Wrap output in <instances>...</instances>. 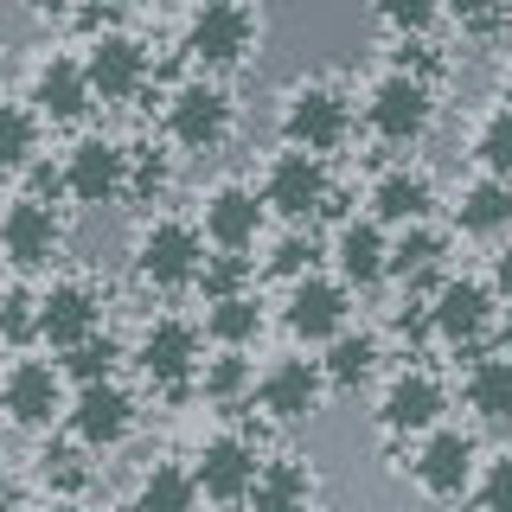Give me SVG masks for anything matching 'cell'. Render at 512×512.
I'll return each mask as SVG.
<instances>
[{"instance_id": "cell-44", "label": "cell", "mask_w": 512, "mask_h": 512, "mask_svg": "<svg viewBox=\"0 0 512 512\" xmlns=\"http://www.w3.org/2000/svg\"><path fill=\"white\" fill-rule=\"evenodd\" d=\"M506 13H512V0H442V20H455L461 32H474V39L500 32Z\"/></svg>"}, {"instance_id": "cell-23", "label": "cell", "mask_w": 512, "mask_h": 512, "mask_svg": "<svg viewBox=\"0 0 512 512\" xmlns=\"http://www.w3.org/2000/svg\"><path fill=\"white\" fill-rule=\"evenodd\" d=\"M365 212H372L384 231L436 218V173L416 167V160H384L372 180H365Z\"/></svg>"}, {"instance_id": "cell-17", "label": "cell", "mask_w": 512, "mask_h": 512, "mask_svg": "<svg viewBox=\"0 0 512 512\" xmlns=\"http://www.w3.org/2000/svg\"><path fill=\"white\" fill-rule=\"evenodd\" d=\"M64 167V199L84 205V212H103V205H122L128 192V148L103 128H84L71 148L58 154Z\"/></svg>"}, {"instance_id": "cell-31", "label": "cell", "mask_w": 512, "mask_h": 512, "mask_svg": "<svg viewBox=\"0 0 512 512\" xmlns=\"http://www.w3.org/2000/svg\"><path fill=\"white\" fill-rule=\"evenodd\" d=\"M205 340L212 346H256L263 340V327H269V301L256 295V288H237V295H218V301H205Z\"/></svg>"}, {"instance_id": "cell-36", "label": "cell", "mask_w": 512, "mask_h": 512, "mask_svg": "<svg viewBox=\"0 0 512 512\" xmlns=\"http://www.w3.org/2000/svg\"><path fill=\"white\" fill-rule=\"evenodd\" d=\"M320 256H327V244L314 237V224H288L276 244H269V256L256 263V276H269V282H295V276H308V269H320Z\"/></svg>"}, {"instance_id": "cell-12", "label": "cell", "mask_w": 512, "mask_h": 512, "mask_svg": "<svg viewBox=\"0 0 512 512\" xmlns=\"http://www.w3.org/2000/svg\"><path fill=\"white\" fill-rule=\"evenodd\" d=\"M84 77L96 90V109H135L154 90V52L122 26H103L84 39Z\"/></svg>"}, {"instance_id": "cell-39", "label": "cell", "mask_w": 512, "mask_h": 512, "mask_svg": "<svg viewBox=\"0 0 512 512\" xmlns=\"http://www.w3.org/2000/svg\"><path fill=\"white\" fill-rule=\"evenodd\" d=\"M237 288H256V256L250 250H205L192 295H199V301H218V295H237Z\"/></svg>"}, {"instance_id": "cell-5", "label": "cell", "mask_w": 512, "mask_h": 512, "mask_svg": "<svg viewBox=\"0 0 512 512\" xmlns=\"http://www.w3.org/2000/svg\"><path fill=\"white\" fill-rule=\"evenodd\" d=\"M128 365L141 372V384L160 397H199V365H205V327L186 314H154L148 327L128 340Z\"/></svg>"}, {"instance_id": "cell-35", "label": "cell", "mask_w": 512, "mask_h": 512, "mask_svg": "<svg viewBox=\"0 0 512 512\" xmlns=\"http://www.w3.org/2000/svg\"><path fill=\"white\" fill-rule=\"evenodd\" d=\"M58 365H64V378H71V384L116 378L122 365H128V340H116L109 327H96V333H84L77 346H64V352H58Z\"/></svg>"}, {"instance_id": "cell-27", "label": "cell", "mask_w": 512, "mask_h": 512, "mask_svg": "<svg viewBox=\"0 0 512 512\" xmlns=\"http://www.w3.org/2000/svg\"><path fill=\"white\" fill-rule=\"evenodd\" d=\"M32 487L52 493V500H90L96 493V448H84L71 429L64 436L45 429L39 455H32Z\"/></svg>"}, {"instance_id": "cell-41", "label": "cell", "mask_w": 512, "mask_h": 512, "mask_svg": "<svg viewBox=\"0 0 512 512\" xmlns=\"http://www.w3.org/2000/svg\"><path fill=\"white\" fill-rule=\"evenodd\" d=\"M378 333L397 340V346H429V340H436V327H429V295H410V288H404V295L391 301V314H384Z\"/></svg>"}, {"instance_id": "cell-26", "label": "cell", "mask_w": 512, "mask_h": 512, "mask_svg": "<svg viewBox=\"0 0 512 512\" xmlns=\"http://www.w3.org/2000/svg\"><path fill=\"white\" fill-rule=\"evenodd\" d=\"M448 231L455 237H474V244H500L512 237V180L506 173H480L455 192V205H448Z\"/></svg>"}, {"instance_id": "cell-29", "label": "cell", "mask_w": 512, "mask_h": 512, "mask_svg": "<svg viewBox=\"0 0 512 512\" xmlns=\"http://www.w3.org/2000/svg\"><path fill=\"white\" fill-rule=\"evenodd\" d=\"M461 404L480 429H506L512 423V352L487 346L468 359V372H461Z\"/></svg>"}, {"instance_id": "cell-21", "label": "cell", "mask_w": 512, "mask_h": 512, "mask_svg": "<svg viewBox=\"0 0 512 512\" xmlns=\"http://www.w3.org/2000/svg\"><path fill=\"white\" fill-rule=\"evenodd\" d=\"M352 320V288L333 269H308V276L282 282V327L308 346H327Z\"/></svg>"}, {"instance_id": "cell-19", "label": "cell", "mask_w": 512, "mask_h": 512, "mask_svg": "<svg viewBox=\"0 0 512 512\" xmlns=\"http://www.w3.org/2000/svg\"><path fill=\"white\" fill-rule=\"evenodd\" d=\"M96 327H109V288L96 276H52L39 288V346L64 352Z\"/></svg>"}, {"instance_id": "cell-2", "label": "cell", "mask_w": 512, "mask_h": 512, "mask_svg": "<svg viewBox=\"0 0 512 512\" xmlns=\"http://www.w3.org/2000/svg\"><path fill=\"white\" fill-rule=\"evenodd\" d=\"M436 116H442V84H429L416 71H397V64H384L372 84H365V103H359V128L391 154L429 141Z\"/></svg>"}, {"instance_id": "cell-48", "label": "cell", "mask_w": 512, "mask_h": 512, "mask_svg": "<svg viewBox=\"0 0 512 512\" xmlns=\"http://www.w3.org/2000/svg\"><path fill=\"white\" fill-rule=\"evenodd\" d=\"M493 346H500V352H512V295L500 301V320H493Z\"/></svg>"}, {"instance_id": "cell-9", "label": "cell", "mask_w": 512, "mask_h": 512, "mask_svg": "<svg viewBox=\"0 0 512 512\" xmlns=\"http://www.w3.org/2000/svg\"><path fill=\"white\" fill-rule=\"evenodd\" d=\"M493 320H500V288L487 276H448L429 288V327H436V346H448L455 359H474V352L493 346Z\"/></svg>"}, {"instance_id": "cell-4", "label": "cell", "mask_w": 512, "mask_h": 512, "mask_svg": "<svg viewBox=\"0 0 512 512\" xmlns=\"http://www.w3.org/2000/svg\"><path fill=\"white\" fill-rule=\"evenodd\" d=\"M160 135L180 154H218L237 141V96L224 77L192 71L186 84H173L160 96Z\"/></svg>"}, {"instance_id": "cell-15", "label": "cell", "mask_w": 512, "mask_h": 512, "mask_svg": "<svg viewBox=\"0 0 512 512\" xmlns=\"http://www.w3.org/2000/svg\"><path fill=\"white\" fill-rule=\"evenodd\" d=\"M64 429L96 455H116L135 442L141 429V397L122 378H96V384H71V404H64Z\"/></svg>"}, {"instance_id": "cell-40", "label": "cell", "mask_w": 512, "mask_h": 512, "mask_svg": "<svg viewBox=\"0 0 512 512\" xmlns=\"http://www.w3.org/2000/svg\"><path fill=\"white\" fill-rule=\"evenodd\" d=\"M384 64H397V71H416V77H429V84H448V52L436 45V32H404V39H391Z\"/></svg>"}, {"instance_id": "cell-38", "label": "cell", "mask_w": 512, "mask_h": 512, "mask_svg": "<svg viewBox=\"0 0 512 512\" xmlns=\"http://www.w3.org/2000/svg\"><path fill=\"white\" fill-rule=\"evenodd\" d=\"M0 346L7 352L39 346V288H32L26 276H13L7 288H0Z\"/></svg>"}, {"instance_id": "cell-16", "label": "cell", "mask_w": 512, "mask_h": 512, "mask_svg": "<svg viewBox=\"0 0 512 512\" xmlns=\"http://www.w3.org/2000/svg\"><path fill=\"white\" fill-rule=\"evenodd\" d=\"M256 468H263V429L224 423L192 448V480H199V500H212V506H244Z\"/></svg>"}, {"instance_id": "cell-28", "label": "cell", "mask_w": 512, "mask_h": 512, "mask_svg": "<svg viewBox=\"0 0 512 512\" xmlns=\"http://www.w3.org/2000/svg\"><path fill=\"white\" fill-rule=\"evenodd\" d=\"M320 500V474L308 455H295V448H282V455H263V468L250 480V500L256 512H295V506H314Z\"/></svg>"}, {"instance_id": "cell-8", "label": "cell", "mask_w": 512, "mask_h": 512, "mask_svg": "<svg viewBox=\"0 0 512 512\" xmlns=\"http://www.w3.org/2000/svg\"><path fill=\"white\" fill-rule=\"evenodd\" d=\"M404 455V468H410V487L423 493V500H468V487H474V468H480V442H474V429H461V423H429L416 442L397 448Z\"/></svg>"}, {"instance_id": "cell-1", "label": "cell", "mask_w": 512, "mask_h": 512, "mask_svg": "<svg viewBox=\"0 0 512 512\" xmlns=\"http://www.w3.org/2000/svg\"><path fill=\"white\" fill-rule=\"evenodd\" d=\"M276 135L288 148H308V154H346L352 135H359V96H352L340 77H295L282 90L276 109Z\"/></svg>"}, {"instance_id": "cell-33", "label": "cell", "mask_w": 512, "mask_h": 512, "mask_svg": "<svg viewBox=\"0 0 512 512\" xmlns=\"http://www.w3.org/2000/svg\"><path fill=\"white\" fill-rule=\"evenodd\" d=\"M128 148V192L122 205H160L173 192V160H180V148H173L167 135H141V141H122Z\"/></svg>"}, {"instance_id": "cell-32", "label": "cell", "mask_w": 512, "mask_h": 512, "mask_svg": "<svg viewBox=\"0 0 512 512\" xmlns=\"http://www.w3.org/2000/svg\"><path fill=\"white\" fill-rule=\"evenodd\" d=\"M122 500H128V506H141V512H186V506H199V480H192V461H173V455L148 461V468L135 474V487H128Z\"/></svg>"}, {"instance_id": "cell-42", "label": "cell", "mask_w": 512, "mask_h": 512, "mask_svg": "<svg viewBox=\"0 0 512 512\" xmlns=\"http://www.w3.org/2000/svg\"><path fill=\"white\" fill-rule=\"evenodd\" d=\"M372 20L391 32V39H404V32H436L442 0H372Z\"/></svg>"}, {"instance_id": "cell-13", "label": "cell", "mask_w": 512, "mask_h": 512, "mask_svg": "<svg viewBox=\"0 0 512 512\" xmlns=\"http://www.w3.org/2000/svg\"><path fill=\"white\" fill-rule=\"evenodd\" d=\"M64 244H71V231H64V212L52 199H0V263L13 269V276H39V269H58L64 263Z\"/></svg>"}, {"instance_id": "cell-46", "label": "cell", "mask_w": 512, "mask_h": 512, "mask_svg": "<svg viewBox=\"0 0 512 512\" xmlns=\"http://www.w3.org/2000/svg\"><path fill=\"white\" fill-rule=\"evenodd\" d=\"M26 500H32V480L13 474L7 461H0V506H26Z\"/></svg>"}, {"instance_id": "cell-43", "label": "cell", "mask_w": 512, "mask_h": 512, "mask_svg": "<svg viewBox=\"0 0 512 512\" xmlns=\"http://www.w3.org/2000/svg\"><path fill=\"white\" fill-rule=\"evenodd\" d=\"M468 500L474 506H512V448H500V455H480Z\"/></svg>"}, {"instance_id": "cell-7", "label": "cell", "mask_w": 512, "mask_h": 512, "mask_svg": "<svg viewBox=\"0 0 512 512\" xmlns=\"http://www.w3.org/2000/svg\"><path fill=\"white\" fill-rule=\"evenodd\" d=\"M64 404H71V378H64L58 359H39V352H13L0 365V423L20 429V436H45V429L64 423Z\"/></svg>"}, {"instance_id": "cell-20", "label": "cell", "mask_w": 512, "mask_h": 512, "mask_svg": "<svg viewBox=\"0 0 512 512\" xmlns=\"http://www.w3.org/2000/svg\"><path fill=\"white\" fill-rule=\"evenodd\" d=\"M199 231L212 250H256L269 231V205H263V186L250 180H212L199 192Z\"/></svg>"}, {"instance_id": "cell-37", "label": "cell", "mask_w": 512, "mask_h": 512, "mask_svg": "<svg viewBox=\"0 0 512 512\" xmlns=\"http://www.w3.org/2000/svg\"><path fill=\"white\" fill-rule=\"evenodd\" d=\"M468 160L480 173H506V180H512V103H506V96L493 109H480V122L468 135Z\"/></svg>"}, {"instance_id": "cell-47", "label": "cell", "mask_w": 512, "mask_h": 512, "mask_svg": "<svg viewBox=\"0 0 512 512\" xmlns=\"http://www.w3.org/2000/svg\"><path fill=\"white\" fill-rule=\"evenodd\" d=\"M487 282L500 288V301L512 295V244H506V237H500V250H493V263H487Z\"/></svg>"}, {"instance_id": "cell-24", "label": "cell", "mask_w": 512, "mask_h": 512, "mask_svg": "<svg viewBox=\"0 0 512 512\" xmlns=\"http://www.w3.org/2000/svg\"><path fill=\"white\" fill-rule=\"evenodd\" d=\"M448 250H455V231H442L436 218H416V224H397L391 231V282L410 288V295H429L448 269Z\"/></svg>"}, {"instance_id": "cell-30", "label": "cell", "mask_w": 512, "mask_h": 512, "mask_svg": "<svg viewBox=\"0 0 512 512\" xmlns=\"http://www.w3.org/2000/svg\"><path fill=\"white\" fill-rule=\"evenodd\" d=\"M199 404H212L218 416H244L250 397H256V365L244 359V346H218L212 359L199 365Z\"/></svg>"}, {"instance_id": "cell-50", "label": "cell", "mask_w": 512, "mask_h": 512, "mask_svg": "<svg viewBox=\"0 0 512 512\" xmlns=\"http://www.w3.org/2000/svg\"><path fill=\"white\" fill-rule=\"evenodd\" d=\"M109 7H122V13H128V7H148V0H109Z\"/></svg>"}, {"instance_id": "cell-34", "label": "cell", "mask_w": 512, "mask_h": 512, "mask_svg": "<svg viewBox=\"0 0 512 512\" xmlns=\"http://www.w3.org/2000/svg\"><path fill=\"white\" fill-rule=\"evenodd\" d=\"M45 122L26 96H0V180H20V173L39 160Z\"/></svg>"}, {"instance_id": "cell-45", "label": "cell", "mask_w": 512, "mask_h": 512, "mask_svg": "<svg viewBox=\"0 0 512 512\" xmlns=\"http://www.w3.org/2000/svg\"><path fill=\"white\" fill-rule=\"evenodd\" d=\"M20 186L32 192V199H52V205H71V199H64V167H58L52 154H39V160H32V167L20 173Z\"/></svg>"}, {"instance_id": "cell-6", "label": "cell", "mask_w": 512, "mask_h": 512, "mask_svg": "<svg viewBox=\"0 0 512 512\" xmlns=\"http://www.w3.org/2000/svg\"><path fill=\"white\" fill-rule=\"evenodd\" d=\"M205 231L199 218H173L160 212L135 231V250H128V269H135L141 288H154V295H180V288L199 282V263H205Z\"/></svg>"}, {"instance_id": "cell-51", "label": "cell", "mask_w": 512, "mask_h": 512, "mask_svg": "<svg viewBox=\"0 0 512 512\" xmlns=\"http://www.w3.org/2000/svg\"><path fill=\"white\" fill-rule=\"evenodd\" d=\"M500 96H506V103H512V64H506V84H500Z\"/></svg>"}, {"instance_id": "cell-25", "label": "cell", "mask_w": 512, "mask_h": 512, "mask_svg": "<svg viewBox=\"0 0 512 512\" xmlns=\"http://www.w3.org/2000/svg\"><path fill=\"white\" fill-rule=\"evenodd\" d=\"M384 359H391V340H384L378 327H346L333 333L327 346H320V372H327L333 384V397H359V391H372V384L384 378Z\"/></svg>"}, {"instance_id": "cell-22", "label": "cell", "mask_w": 512, "mask_h": 512, "mask_svg": "<svg viewBox=\"0 0 512 512\" xmlns=\"http://www.w3.org/2000/svg\"><path fill=\"white\" fill-rule=\"evenodd\" d=\"M327 269L352 288V295H372L378 282H391V231H384L372 212L340 218L333 237H327Z\"/></svg>"}, {"instance_id": "cell-10", "label": "cell", "mask_w": 512, "mask_h": 512, "mask_svg": "<svg viewBox=\"0 0 512 512\" xmlns=\"http://www.w3.org/2000/svg\"><path fill=\"white\" fill-rule=\"evenodd\" d=\"M263 205L269 218L282 224H320V218H340V186H333V167L327 154H308V148H288L263 167Z\"/></svg>"}, {"instance_id": "cell-18", "label": "cell", "mask_w": 512, "mask_h": 512, "mask_svg": "<svg viewBox=\"0 0 512 512\" xmlns=\"http://www.w3.org/2000/svg\"><path fill=\"white\" fill-rule=\"evenodd\" d=\"M26 103L45 128H84L96 109V90L84 77V52H39L26 71Z\"/></svg>"}, {"instance_id": "cell-11", "label": "cell", "mask_w": 512, "mask_h": 512, "mask_svg": "<svg viewBox=\"0 0 512 512\" xmlns=\"http://www.w3.org/2000/svg\"><path fill=\"white\" fill-rule=\"evenodd\" d=\"M448 416V384L429 372V365H397V372L378 378V397H372V429L378 442L404 448L416 442L429 423H442Z\"/></svg>"}, {"instance_id": "cell-14", "label": "cell", "mask_w": 512, "mask_h": 512, "mask_svg": "<svg viewBox=\"0 0 512 512\" xmlns=\"http://www.w3.org/2000/svg\"><path fill=\"white\" fill-rule=\"evenodd\" d=\"M333 384L320 372V359H301V352H282V359H269L263 372H256V397L250 410H263L269 429H301L314 423L320 410H327Z\"/></svg>"}, {"instance_id": "cell-49", "label": "cell", "mask_w": 512, "mask_h": 512, "mask_svg": "<svg viewBox=\"0 0 512 512\" xmlns=\"http://www.w3.org/2000/svg\"><path fill=\"white\" fill-rule=\"evenodd\" d=\"M26 7H32V13H58V20H71L77 0H26Z\"/></svg>"}, {"instance_id": "cell-3", "label": "cell", "mask_w": 512, "mask_h": 512, "mask_svg": "<svg viewBox=\"0 0 512 512\" xmlns=\"http://www.w3.org/2000/svg\"><path fill=\"white\" fill-rule=\"evenodd\" d=\"M180 52H186L192 71H205V77L250 71L256 52H263V13H256L250 0H199V7L186 13Z\"/></svg>"}]
</instances>
